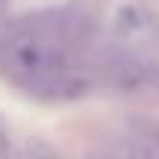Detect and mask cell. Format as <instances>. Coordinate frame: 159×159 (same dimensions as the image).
<instances>
[{
  "label": "cell",
  "instance_id": "cell-2",
  "mask_svg": "<svg viewBox=\"0 0 159 159\" xmlns=\"http://www.w3.org/2000/svg\"><path fill=\"white\" fill-rule=\"evenodd\" d=\"M109 39L130 50L133 56L144 59L153 68V74H159V18L142 3L124 0L115 6L109 21Z\"/></svg>",
  "mask_w": 159,
  "mask_h": 159
},
{
  "label": "cell",
  "instance_id": "cell-1",
  "mask_svg": "<svg viewBox=\"0 0 159 159\" xmlns=\"http://www.w3.org/2000/svg\"><path fill=\"white\" fill-rule=\"evenodd\" d=\"M0 65L12 83L39 97H74L89 85L74 53L33 27L0 39Z\"/></svg>",
  "mask_w": 159,
  "mask_h": 159
},
{
  "label": "cell",
  "instance_id": "cell-3",
  "mask_svg": "<svg viewBox=\"0 0 159 159\" xmlns=\"http://www.w3.org/2000/svg\"><path fill=\"white\" fill-rule=\"evenodd\" d=\"M6 3H9V0H0V15H3V9H6Z\"/></svg>",
  "mask_w": 159,
  "mask_h": 159
}]
</instances>
